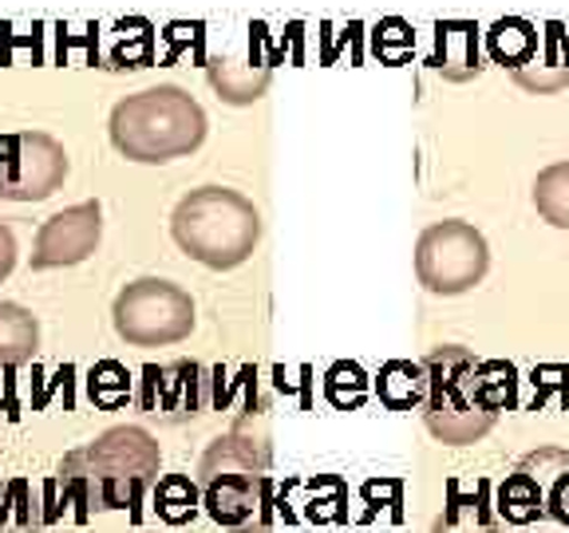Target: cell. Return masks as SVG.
Segmentation results:
<instances>
[{
    "label": "cell",
    "instance_id": "29",
    "mask_svg": "<svg viewBox=\"0 0 569 533\" xmlns=\"http://www.w3.org/2000/svg\"><path fill=\"white\" fill-rule=\"evenodd\" d=\"M550 514L558 517V522L569 525V466L553 479V490H550Z\"/></svg>",
    "mask_w": 569,
    "mask_h": 533
},
{
    "label": "cell",
    "instance_id": "1",
    "mask_svg": "<svg viewBox=\"0 0 569 533\" xmlns=\"http://www.w3.org/2000/svg\"><path fill=\"white\" fill-rule=\"evenodd\" d=\"M159 443L142 426H111L88 446L60 462L56 482L63 502L76 506V522H88L91 510H134L159 474ZM60 502V506H63Z\"/></svg>",
    "mask_w": 569,
    "mask_h": 533
},
{
    "label": "cell",
    "instance_id": "10",
    "mask_svg": "<svg viewBox=\"0 0 569 533\" xmlns=\"http://www.w3.org/2000/svg\"><path fill=\"white\" fill-rule=\"evenodd\" d=\"M266 466H269L266 435H249L246 426L213 439L210 451L202 454V479H213V474H261Z\"/></svg>",
    "mask_w": 569,
    "mask_h": 533
},
{
    "label": "cell",
    "instance_id": "22",
    "mask_svg": "<svg viewBox=\"0 0 569 533\" xmlns=\"http://www.w3.org/2000/svg\"><path fill=\"white\" fill-rule=\"evenodd\" d=\"M325 395H329V403L337 411H356L360 403L368 400L365 368L352 364V360H340V364H332L329 375H325Z\"/></svg>",
    "mask_w": 569,
    "mask_h": 533
},
{
    "label": "cell",
    "instance_id": "14",
    "mask_svg": "<svg viewBox=\"0 0 569 533\" xmlns=\"http://www.w3.org/2000/svg\"><path fill=\"white\" fill-rule=\"evenodd\" d=\"M538 44H542V40H538V28L522 17L495 20L487 32V48H490V56H495V63H502V68H510V71L526 68V63L538 56Z\"/></svg>",
    "mask_w": 569,
    "mask_h": 533
},
{
    "label": "cell",
    "instance_id": "7",
    "mask_svg": "<svg viewBox=\"0 0 569 533\" xmlns=\"http://www.w3.org/2000/svg\"><path fill=\"white\" fill-rule=\"evenodd\" d=\"M68 178V154L48 134H20L12 170L0 174V198L9 202H44Z\"/></svg>",
    "mask_w": 569,
    "mask_h": 533
},
{
    "label": "cell",
    "instance_id": "28",
    "mask_svg": "<svg viewBox=\"0 0 569 533\" xmlns=\"http://www.w3.org/2000/svg\"><path fill=\"white\" fill-rule=\"evenodd\" d=\"M167 44H170V52H167V63H174L178 56L187 52L190 44L202 52V24H187V20H174V24H167Z\"/></svg>",
    "mask_w": 569,
    "mask_h": 533
},
{
    "label": "cell",
    "instance_id": "5",
    "mask_svg": "<svg viewBox=\"0 0 569 533\" xmlns=\"http://www.w3.org/2000/svg\"><path fill=\"white\" fill-rule=\"evenodd\" d=\"M116 332L134 348L178 344L194 332V301L187 289L159 276H142L116 296Z\"/></svg>",
    "mask_w": 569,
    "mask_h": 533
},
{
    "label": "cell",
    "instance_id": "24",
    "mask_svg": "<svg viewBox=\"0 0 569 533\" xmlns=\"http://www.w3.org/2000/svg\"><path fill=\"white\" fill-rule=\"evenodd\" d=\"M127 391H131V375H127L123 364H116V360H103V364L91 368V375H88V395L99 403V408H107V411L123 408Z\"/></svg>",
    "mask_w": 569,
    "mask_h": 533
},
{
    "label": "cell",
    "instance_id": "6",
    "mask_svg": "<svg viewBox=\"0 0 569 533\" xmlns=\"http://www.w3.org/2000/svg\"><path fill=\"white\" fill-rule=\"evenodd\" d=\"M490 249L475 225L467 222H436L427 225L416 245L419 284L436 296H459L487 276Z\"/></svg>",
    "mask_w": 569,
    "mask_h": 533
},
{
    "label": "cell",
    "instance_id": "9",
    "mask_svg": "<svg viewBox=\"0 0 569 533\" xmlns=\"http://www.w3.org/2000/svg\"><path fill=\"white\" fill-rule=\"evenodd\" d=\"M99 202H80L71 210L56 213L52 222H44V230L36 233L32 265L36 269H63L80 265L83 258H91L99 245Z\"/></svg>",
    "mask_w": 569,
    "mask_h": 533
},
{
    "label": "cell",
    "instance_id": "20",
    "mask_svg": "<svg viewBox=\"0 0 569 533\" xmlns=\"http://www.w3.org/2000/svg\"><path fill=\"white\" fill-rule=\"evenodd\" d=\"M515 368L502 364V360H490V364H475V400L482 411L498 415V411L515 408Z\"/></svg>",
    "mask_w": 569,
    "mask_h": 533
},
{
    "label": "cell",
    "instance_id": "25",
    "mask_svg": "<svg viewBox=\"0 0 569 533\" xmlns=\"http://www.w3.org/2000/svg\"><path fill=\"white\" fill-rule=\"evenodd\" d=\"M411 48H416V32H411L408 20L388 17V20H380V24H376V32H372V52L380 56V60L388 63V68H400V63L411 56Z\"/></svg>",
    "mask_w": 569,
    "mask_h": 533
},
{
    "label": "cell",
    "instance_id": "19",
    "mask_svg": "<svg viewBox=\"0 0 569 533\" xmlns=\"http://www.w3.org/2000/svg\"><path fill=\"white\" fill-rule=\"evenodd\" d=\"M498 514L515 525H526V522H533V517H542L546 506H542V486H538V479H530L526 471L510 474V479L498 486Z\"/></svg>",
    "mask_w": 569,
    "mask_h": 533
},
{
    "label": "cell",
    "instance_id": "8",
    "mask_svg": "<svg viewBox=\"0 0 569 533\" xmlns=\"http://www.w3.org/2000/svg\"><path fill=\"white\" fill-rule=\"evenodd\" d=\"M266 502V474H213V479H206V514L230 533H269Z\"/></svg>",
    "mask_w": 569,
    "mask_h": 533
},
{
    "label": "cell",
    "instance_id": "21",
    "mask_svg": "<svg viewBox=\"0 0 569 533\" xmlns=\"http://www.w3.org/2000/svg\"><path fill=\"white\" fill-rule=\"evenodd\" d=\"M40 510H36L32 486L24 479H12L0 486V533H36L40 530Z\"/></svg>",
    "mask_w": 569,
    "mask_h": 533
},
{
    "label": "cell",
    "instance_id": "26",
    "mask_svg": "<svg viewBox=\"0 0 569 533\" xmlns=\"http://www.w3.org/2000/svg\"><path fill=\"white\" fill-rule=\"evenodd\" d=\"M431 533H498V530H495V522H487V514H482V506L475 502V497L455 494L447 514L439 517Z\"/></svg>",
    "mask_w": 569,
    "mask_h": 533
},
{
    "label": "cell",
    "instance_id": "23",
    "mask_svg": "<svg viewBox=\"0 0 569 533\" xmlns=\"http://www.w3.org/2000/svg\"><path fill=\"white\" fill-rule=\"evenodd\" d=\"M194 506H198V490L190 479H182V474H170V479L159 482V490H154V510H159V517H167L170 525H182L187 517H194Z\"/></svg>",
    "mask_w": 569,
    "mask_h": 533
},
{
    "label": "cell",
    "instance_id": "17",
    "mask_svg": "<svg viewBox=\"0 0 569 533\" xmlns=\"http://www.w3.org/2000/svg\"><path fill=\"white\" fill-rule=\"evenodd\" d=\"M533 210L553 230H569V162H553L533 178Z\"/></svg>",
    "mask_w": 569,
    "mask_h": 533
},
{
    "label": "cell",
    "instance_id": "11",
    "mask_svg": "<svg viewBox=\"0 0 569 533\" xmlns=\"http://www.w3.org/2000/svg\"><path fill=\"white\" fill-rule=\"evenodd\" d=\"M436 63L447 80L462 83L482 71L479 63V28L471 20H439L436 24Z\"/></svg>",
    "mask_w": 569,
    "mask_h": 533
},
{
    "label": "cell",
    "instance_id": "27",
    "mask_svg": "<svg viewBox=\"0 0 569 533\" xmlns=\"http://www.w3.org/2000/svg\"><path fill=\"white\" fill-rule=\"evenodd\" d=\"M76 52H83V63H91L96 68L99 63V28L91 24L88 32H68V24H60L56 28V60L60 63H71V56Z\"/></svg>",
    "mask_w": 569,
    "mask_h": 533
},
{
    "label": "cell",
    "instance_id": "15",
    "mask_svg": "<svg viewBox=\"0 0 569 533\" xmlns=\"http://www.w3.org/2000/svg\"><path fill=\"white\" fill-rule=\"evenodd\" d=\"M376 395L388 411H411L427 400V368L411 360H391L376 375Z\"/></svg>",
    "mask_w": 569,
    "mask_h": 533
},
{
    "label": "cell",
    "instance_id": "4",
    "mask_svg": "<svg viewBox=\"0 0 569 533\" xmlns=\"http://www.w3.org/2000/svg\"><path fill=\"white\" fill-rule=\"evenodd\" d=\"M427 368V431L447 446H471L495 426V415L475 400V355L443 344L423 360Z\"/></svg>",
    "mask_w": 569,
    "mask_h": 533
},
{
    "label": "cell",
    "instance_id": "13",
    "mask_svg": "<svg viewBox=\"0 0 569 533\" xmlns=\"http://www.w3.org/2000/svg\"><path fill=\"white\" fill-rule=\"evenodd\" d=\"M206 76H210V88L218 91V99L233 107L258 103L261 95L269 91V68H253V63H238L230 56H213L206 60Z\"/></svg>",
    "mask_w": 569,
    "mask_h": 533
},
{
    "label": "cell",
    "instance_id": "16",
    "mask_svg": "<svg viewBox=\"0 0 569 533\" xmlns=\"http://www.w3.org/2000/svg\"><path fill=\"white\" fill-rule=\"evenodd\" d=\"M36 316L12 301H0V368H24L36 355Z\"/></svg>",
    "mask_w": 569,
    "mask_h": 533
},
{
    "label": "cell",
    "instance_id": "2",
    "mask_svg": "<svg viewBox=\"0 0 569 533\" xmlns=\"http://www.w3.org/2000/svg\"><path fill=\"white\" fill-rule=\"evenodd\" d=\"M206 139V111L182 88H147L111 111V142L131 162H170Z\"/></svg>",
    "mask_w": 569,
    "mask_h": 533
},
{
    "label": "cell",
    "instance_id": "30",
    "mask_svg": "<svg viewBox=\"0 0 569 533\" xmlns=\"http://www.w3.org/2000/svg\"><path fill=\"white\" fill-rule=\"evenodd\" d=\"M17 269V238H12V230L4 222H0V281Z\"/></svg>",
    "mask_w": 569,
    "mask_h": 533
},
{
    "label": "cell",
    "instance_id": "12",
    "mask_svg": "<svg viewBox=\"0 0 569 533\" xmlns=\"http://www.w3.org/2000/svg\"><path fill=\"white\" fill-rule=\"evenodd\" d=\"M566 28L561 24H546L542 36V56H533L526 68L515 71V83L533 95H553V91L569 88V48H566Z\"/></svg>",
    "mask_w": 569,
    "mask_h": 533
},
{
    "label": "cell",
    "instance_id": "18",
    "mask_svg": "<svg viewBox=\"0 0 569 533\" xmlns=\"http://www.w3.org/2000/svg\"><path fill=\"white\" fill-rule=\"evenodd\" d=\"M116 44H111V63L116 68H151L154 63V28L151 20L127 17L116 24Z\"/></svg>",
    "mask_w": 569,
    "mask_h": 533
},
{
    "label": "cell",
    "instance_id": "3",
    "mask_svg": "<svg viewBox=\"0 0 569 533\" xmlns=\"http://www.w3.org/2000/svg\"><path fill=\"white\" fill-rule=\"evenodd\" d=\"M178 249L206 269H238L253 258L261 241L258 205L241 198L238 190L202 187L174 205L170 218Z\"/></svg>",
    "mask_w": 569,
    "mask_h": 533
}]
</instances>
